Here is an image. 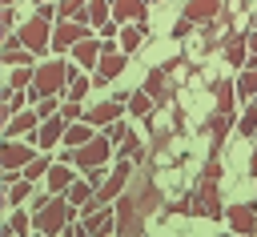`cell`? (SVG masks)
I'll list each match as a JSON object with an SVG mask.
<instances>
[{"label": "cell", "instance_id": "27", "mask_svg": "<svg viewBox=\"0 0 257 237\" xmlns=\"http://www.w3.org/2000/svg\"><path fill=\"white\" fill-rule=\"evenodd\" d=\"M153 104H157V100H153L145 88H141V92H128V112H133V116H149Z\"/></svg>", "mask_w": 257, "mask_h": 237}, {"label": "cell", "instance_id": "5", "mask_svg": "<svg viewBox=\"0 0 257 237\" xmlns=\"http://www.w3.org/2000/svg\"><path fill=\"white\" fill-rule=\"evenodd\" d=\"M124 64H128V52L120 48V44H112V40H104V52H100V64H96V84H108V80H116L120 72H124Z\"/></svg>", "mask_w": 257, "mask_h": 237}, {"label": "cell", "instance_id": "30", "mask_svg": "<svg viewBox=\"0 0 257 237\" xmlns=\"http://www.w3.org/2000/svg\"><path fill=\"white\" fill-rule=\"evenodd\" d=\"M24 100H28L24 88H8V92H4V116H16V112L24 108Z\"/></svg>", "mask_w": 257, "mask_h": 237}, {"label": "cell", "instance_id": "44", "mask_svg": "<svg viewBox=\"0 0 257 237\" xmlns=\"http://www.w3.org/2000/svg\"><path fill=\"white\" fill-rule=\"evenodd\" d=\"M36 4H40V0H36Z\"/></svg>", "mask_w": 257, "mask_h": 237}, {"label": "cell", "instance_id": "2", "mask_svg": "<svg viewBox=\"0 0 257 237\" xmlns=\"http://www.w3.org/2000/svg\"><path fill=\"white\" fill-rule=\"evenodd\" d=\"M72 217H80V209L68 201V193H52L44 205H36V213H32V229L44 233V237H56V233H64V229L72 225Z\"/></svg>", "mask_w": 257, "mask_h": 237}, {"label": "cell", "instance_id": "26", "mask_svg": "<svg viewBox=\"0 0 257 237\" xmlns=\"http://www.w3.org/2000/svg\"><path fill=\"white\" fill-rule=\"evenodd\" d=\"M32 80H36V64H16L8 76V88H28Z\"/></svg>", "mask_w": 257, "mask_h": 237}, {"label": "cell", "instance_id": "40", "mask_svg": "<svg viewBox=\"0 0 257 237\" xmlns=\"http://www.w3.org/2000/svg\"><path fill=\"white\" fill-rule=\"evenodd\" d=\"M249 173L257 177V149H253V157H249Z\"/></svg>", "mask_w": 257, "mask_h": 237}, {"label": "cell", "instance_id": "41", "mask_svg": "<svg viewBox=\"0 0 257 237\" xmlns=\"http://www.w3.org/2000/svg\"><path fill=\"white\" fill-rule=\"evenodd\" d=\"M249 28H257V12H253V16H249Z\"/></svg>", "mask_w": 257, "mask_h": 237}, {"label": "cell", "instance_id": "4", "mask_svg": "<svg viewBox=\"0 0 257 237\" xmlns=\"http://www.w3.org/2000/svg\"><path fill=\"white\" fill-rule=\"evenodd\" d=\"M112 153H116V149H112V141H108V133H104V137L84 141V145L72 153V165H76V169H96V165H108Z\"/></svg>", "mask_w": 257, "mask_h": 237}, {"label": "cell", "instance_id": "33", "mask_svg": "<svg viewBox=\"0 0 257 237\" xmlns=\"http://www.w3.org/2000/svg\"><path fill=\"white\" fill-rule=\"evenodd\" d=\"M84 4H88V0H56V20H68V16L84 12Z\"/></svg>", "mask_w": 257, "mask_h": 237}, {"label": "cell", "instance_id": "1", "mask_svg": "<svg viewBox=\"0 0 257 237\" xmlns=\"http://www.w3.org/2000/svg\"><path fill=\"white\" fill-rule=\"evenodd\" d=\"M76 68H80V64H76V60H64V56L40 60V64H36V80L28 84V104H36L40 96H64V88H68V80H72Z\"/></svg>", "mask_w": 257, "mask_h": 237}, {"label": "cell", "instance_id": "7", "mask_svg": "<svg viewBox=\"0 0 257 237\" xmlns=\"http://www.w3.org/2000/svg\"><path fill=\"white\" fill-rule=\"evenodd\" d=\"M40 112H36V104H28V108H20L16 116H8V129H4V137H36V129H40Z\"/></svg>", "mask_w": 257, "mask_h": 237}, {"label": "cell", "instance_id": "10", "mask_svg": "<svg viewBox=\"0 0 257 237\" xmlns=\"http://www.w3.org/2000/svg\"><path fill=\"white\" fill-rule=\"evenodd\" d=\"M100 52H104V40H96V36H84V40L72 44V60L80 68H96L100 64Z\"/></svg>", "mask_w": 257, "mask_h": 237}, {"label": "cell", "instance_id": "35", "mask_svg": "<svg viewBox=\"0 0 257 237\" xmlns=\"http://www.w3.org/2000/svg\"><path fill=\"white\" fill-rule=\"evenodd\" d=\"M233 125H237V121H233V112H217V116H213V125H209V129H213V137H221V133H229V129H233Z\"/></svg>", "mask_w": 257, "mask_h": 237}, {"label": "cell", "instance_id": "43", "mask_svg": "<svg viewBox=\"0 0 257 237\" xmlns=\"http://www.w3.org/2000/svg\"><path fill=\"white\" fill-rule=\"evenodd\" d=\"M253 100H257V96H253Z\"/></svg>", "mask_w": 257, "mask_h": 237}, {"label": "cell", "instance_id": "8", "mask_svg": "<svg viewBox=\"0 0 257 237\" xmlns=\"http://www.w3.org/2000/svg\"><path fill=\"white\" fill-rule=\"evenodd\" d=\"M225 221L233 225V233H257V205H253V201L229 205V209H225Z\"/></svg>", "mask_w": 257, "mask_h": 237}, {"label": "cell", "instance_id": "20", "mask_svg": "<svg viewBox=\"0 0 257 237\" xmlns=\"http://www.w3.org/2000/svg\"><path fill=\"white\" fill-rule=\"evenodd\" d=\"M141 32H145V24H137V20H133V24H120L116 44H120L124 52H137V48H141Z\"/></svg>", "mask_w": 257, "mask_h": 237}, {"label": "cell", "instance_id": "32", "mask_svg": "<svg viewBox=\"0 0 257 237\" xmlns=\"http://www.w3.org/2000/svg\"><path fill=\"white\" fill-rule=\"evenodd\" d=\"M28 229H32V217H28V213H12V217H8V225H4V233H8V237H20V233H28Z\"/></svg>", "mask_w": 257, "mask_h": 237}, {"label": "cell", "instance_id": "16", "mask_svg": "<svg viewBox=\"0 0 257 237\" xmlns=\"http://www.w3.org/2000/svg\"><path fill=\"white\" fill-rule=\"evenodd\" d=\"M96 137V125H88L84 116L80 121H68V129H64V145H72V149H80L84 141H92Z\"/></svg>", "mask_w": 257, "mask_h": 237}, {"label": "cell", "instance_id": "22", "mask_svg": "<svg viewBox=\"0 0 257 237\" xmlns=\"http://www.w3.org/2000/svg\"><path fill=\"white\" fill-rule=\"evenodd\" d=\"M48 169H52V161H48V149H40V153H36V157L24 165V177H28V181H44V177H48Z\"/></svg>", "mask_w": 257, "mask_h": 237}, {"label": "cell", "instance_id": "45", "mask_svg": "<svg viewBox=\"0 0 257 237\" xmlns=\"http://www.w3.org/2000/svg\"><path fill=\"white\" fill-rule=\"evenodd\" d=\"M8 4H12V0H8Z\"/></svg>", "mask_w": 257, "mask_h": 237}, {"label": "cell", "instance_id": "21", "mask_svg": "<svg viewBox=\"0 0 257 237\" xmlns=\"http://www.w3.org/2000/svg\"><path fill=\"white\" fill-rule=\"evenodd\" d=\"M92 84H96L92 76H84V72H72V80H68V88H64V100H84Z\"/></svg>", "mask_w": 257, "mask_h": 237}, {"label": "cell", "instance_id": "36", "mask_svg": "<svg viewBox=\"0 0 257 237\" xmlns=\"http://www.w3.org/2000/svg\"><path fill=\"white\" fill-rule=\"evenodd\" d=\"M60 116H64V121H80V116H84L80 100H64V104H60Z\"/></svg>", "mask_w": 257, "mask_h": 237}, {"label": "cell", "instance_id": "28", "mask_svg": "<svg viewBox=\"0 0 257 237\" xmlns=\"http://www.w3.org/2000/svg\"><path fill=\"white\" fill-rule=\"evenodd\" d=\"M237 133H241V137H257V100H249V108L241 112V121H237Z\"/></svg>", "mask_w": 257, "mask_h": 237}, {"label": "cell", "instance_id": "18", "mask_svg": "<svg viewBox=\"0 0 257 237\" xmlns=\"http://www.w3.org/2000/svg\"><path fill=\"white\" fill-rule=\"evenodd\" d=\"M249 56H253V52H249V36H233V40L225 44V60H229V64H249Z\"/></svg>", "mask_w": 257, "mask_h": 237}, {"label": "cell", "instance_id": "15", "mask_svg": "<svg viewBox=\"0 0 257 237\" xmlns=\"http://www.w3.org/2000/svg\"><path fill=\"white\" fill-rule=\"evenodd\" d=\"M112 20H120V24H145V4L141 0H112Z\"/></svg>", "mask_w": 257, "mask_h": 237}, {"label": "cell", "instance_id": "25", "mask_svg": "<svg viewBox=\"0 0 257 237\" xmlns=\"http://www.w3.org/2000/svg\"><path fill=\"white\" fill-rule=\"evenodd\" d=\"M116 157H120V161H133V165H137V161H145V145H141V141H137V137L128 133V137L120 141V149H116Z\"/></svg>", "mask_w": 257, "mask_h": 237}, {"label": "cell", "instance_id": "34", "mask_svg": "<svg viewBox=\"0 0 257 237\" xmlns=\"http://www.w3.org/2000/svg\"><path fill=\"white\" fill-rule=\"evenodd\" d=\"M60 104H64V96H40L36 100V112L40 116H52V112H60Z\"/></svg>", "mask_w": 257, "mask_h": 237}, {"label": "cell", "instance_id": "19", "mask_svg": "<svg viewBox=\"0 0 257 237\" xmlns=\"http://www.w3.org/2000/svg\"><path fill=\"white\" fill-rule=\"evenodd\" d=\"M92 197H96V185H92V181H88V177H84V181H80V177H76V181H72V185H68V201H72V205H76V209H80V205H88V201H92Z\"/></svg>", "mask_w": 257, "mask_h": 237}, {"label": "cell", "instance_id": "9", "mask_svg": "<svg viewBox=\"0 0 257 237\" xmlns=\"http://www.w3.org/2000/svg\"><path fill=\"white\" fill-rule=\"evenodd\" d=\"M64 129H68V121H64L60 112L44 116L40 129H36V149H56V141H64Z\"/></svg>", "mask_w": 257, "mask_h": 237}, {"label": "cell", "instance_id": "11", "mask_svg": "<svg viewBox=\"0 0 257 237\" xmlns=\"http://www.w3.org/2000/svg\"><path fill=\"white\" fill-rule=\"evenodd\" d=\"M141 229V217H137V201L133 197H116V233H137Z\"/></svg>", "mask_w": 257, "mask_h": 237}, {"label": "cell", "instance_id": "12", "mask_svg": "<svg viewBox=\"0 0 257 237\" xmlns=\"http://www.w3.org/2000/svg\"><path fill=\"white\" fill-rule=\"evenodd\" d=\"M84 121H88V125H96V129H108L112 121H120V100H100L96 108H88V112H84Z\"/></svg>", "mask_w": 257, "mask_h": 237}, {"label": "cell", "instance_id": "24", "mask_svg": "<svg viewBox=\"0 0 257 237\" xmlns=\"http://www.w3.org/2000/svg\"><path fill=\"white\" fill-rule=\"evenodd\" d=\"M145 92H149L157 104H165V100H169V84H165V72H149V80H145Z\"/></svg>", "mask_w": 257, "mask_h": 237}, {"label": "cell", "instance_id": "29", "mask_svg": "<svg viewBox=\"0 0 257 237\" xmlns=\"http://www.w3.org/2000/svg\"><path fill=\"white\" fill-rule=\"evenodd\" d=\"M88 16H92V24L100 28L104 20H112V0H88Z\"/></svg>", "mask_w": 257, "mask_h": 237}, {"label": "cell", "instance_id": "17", "mask_svg": "<svg viewBox=\"0 0 257 237\" xmlns=\"http://www.w3.org/2000/svg\"><path fill=\"white\" fill-rule=\"evenodd\" d=\"M237 92H241V100H253V96H257V60H249V64L241 68V76H237Z\"/></svg>", "mask_w": 257, "mask_h": 237}, {"label": "cell", "instance_id": "39", "mask_svg": "<svg viewBox=\"0 0 257 237\" xmlns=\"http://www.w3.org/2000/svg\"><path fill=\"white\" fill-rule=\"evenodd\" d=\"M249 52H253L249 60H257V28H249Z\"/></svg>", "mask_w": 257, "mask_h": 237}, {"label": "cell", "instance_id": "3", "mask_svg": "<svg viewBox=\"0 0 257 237\" xmlns=\"http://www.w3.org/2000/svg\"><path fill=\"white\" fill-rule=\"evenodd\" d=\"M52 28H56V20L32 16V20H24L16 32H20V44H24V48H32V52L40 56V52H52Z\"/></svg>", "mask_w": 257, "mask_h": 237}, {"label": "cell", "instance_id": "23", "mask_svg": "<svg viewBox=\"0 0 257 237\" xmlns=\"http://www.w3.org/2000/svg\"><path fill=\"white\" fill-rule=\"evenodd\" d=\"M32 56H36V52H32V48H24V44H12V48H4V52H0V60H4L8 68H16V64H32Z\"/></svg>", "mask_w": 257, "mask_h": 237}, {"label": "cell", "instance_id": "37", "mask_svg": "<svg viewBox=\"0 0 257 237\" xmlns=\"http://www.w3.org/2000/svg\"><path fill=\"white\" fill-rule=\"evenodd\" d=\"M124 137H128V129H124L120 121H112V125H108V141H112V145H120Z\"/></svg>", "mask_w": 257, "mask_h": 237}, {"label": "cell", "instance_id": "14", "mask_svg": "<svg viewBox=\"0 0 257 237\" xmlns=\"http://www.w3.org/2000/svg\"><path fill=\"white\" fill-rule=\"evenodd\" d=\"M217 12H221V0H189L185 4V20H193V24L217 20Z\"/></svg>", "mask_w": 257, "mask_h": 237}, {"label": "cell", "instance_id": "42", "mask_svg": "<svg viewBox=\"0 0 257 237\" xmlns=\"http://www.w3.org/2000/svg\"><path fill=\"white\" fill-rule=\"evenodd\" d=\"M253 185H257V177H253Z\"/></svg>", "mask_w": 257, "mask_h": 237}, {"label": "cell", "instance_id": "38", "mask_svg": "<svg viewBox=\"0 0 257 237\" xmlns=\"http://www.w3.org/2000/svg\"><path fill=\"white\" fill-rule=\"evenodd\" d=\"M36 16H44V20H56V4L40 0V4H36Z\"/></svg>", "mask_w": 257, "mask_h": 237}, {"label": "cell", "instance_id": "6", "mask_svg": "<svg viewBox=\"0 0 257 237\" xmlns=\"http://www.w3.org/2000/svg\"><path fill=\"white\" fill-rule=\"evenodd\" d=\"M36 153H40V149H32V141L24 145V141L8 137V141L0 145V165H4V169H24V165H28Z\"/></svg>", "mask_w": 257, "mask_h": 237}, {"label": "cell", "instance_id": "13", "mask_svg": "<svg viewBox=\"0 0 257 237\" xmlns=\"http://www.w3.org/2000/svg\"><path fill=\"white\" fill-rule=\"evenodd\" d=\"M72 181H76V173L68 169V161H52V169H48V177H44L48 193H68Z\"/></svg>", "mask_w": 257, "mask_h": 237}, {"label": "cell", "instance_id": "31", "mask_svg": "<svg viewBox=\"0 0 257 237\" xmlns=\"http://www.w3.org/2000/svg\"><path fill=\"white\" fill-rule=\"evenodd\" d=\"M28 193H32V181H28V177H16V181L8 185V205H20Z\"/></svg>", "mask_w": 257, "mask_h": 237}]
</instances>
